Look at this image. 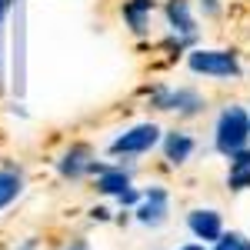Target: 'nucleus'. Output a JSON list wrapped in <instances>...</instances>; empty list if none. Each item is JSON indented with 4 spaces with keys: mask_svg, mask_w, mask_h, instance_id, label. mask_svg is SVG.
Masks as SVG:
<instances>
[{
    "mask_svg": "<svg viewBox=\"0 0 250 250\" xmlns=\"http://www.w3.org/2000/svg\"><path fill=\"white\" fill-rule=\"evenodd\" d=\"M240 250H250V244H247V240H240Z\"/></svg>",
    "mask_w": 250,
    "mask_h": 250,
    "instance_id": "23",
    "label": "nucleus"
},
{
    "mask_svg": "<svg viewBox=\"0 0 250 250\" xmlns=\"http://www.w3.org/2000/svg\"><path fill=\"white\" fill-rule=\"evenodd\" d=\"M164 14H167V23H170V30L177 37H184V40L197 37V20H193L190 0H167Z\"/></svg>",
    "mask_w": 250,
    "mask_h": 250,
    "instance_id": "8",
    "label": "nucleus"
},
{
    "mask_svg": "<svg viewBox=\"0 0 250 250\" xmlns=\"http://www.w3.org/2000/svg\"><path fill=\"white\" fill-rule=\"evenodd\" d=\"M90 220H100V224H107V220H110V210H107V207H94V210H90Z\"/></svg>",
    "mask_w": 250,
    "mask_h": 250,
    "instance_id": "17",
    "label": "nucleus"
},
{
    "mask_svg": "<svg viewBox=\"0 0 250 250\" xmlns=\"http://www.w3.org/2000/svg\"><path fill=\"white\" fill-rule=\"evenodd\" d=\"M127 187H134V180H130V170H124V167H104L97 173V190L107 197H117Z\"/></svg>",
    "mask_w": 250,
    "mask_h": 250,
    "instance_id": "11",
    "label": "nucleus"
},
{
    "mask_svg": "<svg viewBox=\"0 0 250 250\" xmlns=\"http://www.w3.org/2000/svg\"><path fill=\"white\" fill-rule=\"evenodd\" d=\"M187 227L197 240H204V244H217L220 240V233H224V217L210 207H197V210L187 213Z\"/></svg>",
    "mask_w": 250,
    "mask_h": 250,
    "instance_id": "7",
    "label": "nucleus"
},
{
    "mask_svg": "<svg viewBox=\"0 0 250 250\" xmlns=\"http://www.w3.org/2000/svg\"><path fill=\"white\" fill-rule=\"evenodd\" d=\"M177 250H207V244H184V247H177Z\"/></svg>",
    "mask_w": 250,
    "mask_h": 250,
    "instance_id": "21",
    "label": "nucleus"
},
{
    "mask_svg": "<svg viewBox=\"0 0 250 250\" xmlns=\"http://www.w3.org/2000/svg\"><path fill=\"white\" fill-rule=\"evenodd\" d=\"M17 250H37V240L30 237V240H23V247H17Z\"/></svg>",
    "mask_w": 250,
    "mask_h": 250,
    "instance_id": "22",
    "label": "nucleus"
},
{
    "mask_svg": "<svg viewBox=\"0 0 250 250\" xmlns=\"http://www.w3.org/2000/svg\"><path fill=\"white\" fill-rule=\"evenodd\" d=\"M227 187H230V190H250V167L227 173Z\"/></svg>",
    "mask_w": 250,
    "mask_h": 250,
    "instance_id": "13",
    "label": "nucleus"
},
{
    "mask_svg": "<svg viewBox=\"0 0 250 250\" xmlns=\"http://www.w3.org/2000/svg\"><path fill=\"white\" fill-rule=\"evenodd\" d=\"M7 10H10V0H0V23H3V17H7Z\"/></svg>",
    "mask_w": 250,
    "mask_h": 250,
    "instance_id": "20",
    "label": "nucleus"
},
{
    "mask_svg": "<svg viewBox=\"0 0 250 250\" xmlns=\"http://www.w3.org/2000/svg\"><path fill=\"white\" fill-rule=\"evenodd\" d=\"M23 193V173L17 167H0V210H7Z\"/></svg>",
    "mask_w": 250,
    "mask_h": 250,
    "instance_id": "12",
    "label": "nucleus"
},
{
    "mask_svg": "<svg viewBox=\"0 0 250 250\" xmlns=\"http://www.w3.org/2000/svg\"><path fill=\"white\" fill-rule=\"evenodd\" d=\"M63 250H90V244L80 237V240H70V247H63Z\"/></svg>",
    "mask_w": 250,
    "mask_h": 250,
    "instance_id": "19",
    "label": "nucleus"
},
{
    "mask_svg": "<svg viewBox=\"0 0 250 250\" xmlns=\"http://www.w3.org/2000/svg\"><path fill=\"white\" fill-rule=\"evenodd\" d=\"M130 213H134L137 224H144V227H164L167 213H170V193L164 190L160 184H154V187H147V190L140 193V204Z\"/></svg>",
    "mask_w": 250,
    "mask_h": 250,
    "instance_id": "5",
    "label": "nucleus"
},
{
    "mask_svg": "<svg viewBox=\"0 0 250 250\" xmlns=\"http://www.w3.org/2000/svg\"><path fill=\"white\" fill-rule=\"evenodd\" d=\"M107 164H97L94 154H90V147H83V144H74L70 150H63L57 160V173L63 180H83V177H97V173L104 170Z\"/></svg>",
    "mask_w": 250,
    "mask_h": 250,
    "instance_id": "6",
    "label": "nucleus"
},
{
    "mask_svg": "<svg viewBox=\"0 0 250 250\" xmlns=\"http://www.w3.org/2000/svg\"><path fill=\"white\" fill-rule=\"evenodd\" d=\"M193 150H197V140H193L187 130H170V134H164V157H167V164L180 167V164L190 160Z\"/></svg>",
    "mask_w": 250,
    "mask_h": 250,
    "instance_id": "9",
    "label": "nucleus"
},
{
    "mask_svg": "<svg viewBox=\"0 0 250 250\" xmlns=\"http://www.w3.org/2000/svg\"><path fill=\"white\" fill-rule=\"evenodd\" d=\"M200 7H204V14H217V10H220V3H217V0H200Z\"/></svg>",
    "mask_w": 250,
    "mask_h": 250,
    "instance_id": "18",
    "label": "nucleus"
},
{
    "mask_svg": "<svg viewBox=\"0 0 250 250\" xmlns=\"http://www.w3.org/2000/svg\"><path fill=\"white\" fill-rule=\"evenodd\" d=\"M250 144V114L244 107H224L220 117H217V127H213V147H217V154L230 157L233 150H240V147H247Z\"/></svg>",
    "mask_w": 250,
    "mask_h": 250,
    "instance_id": "1",
    "label": "nucleus"
},
{
    "mask_svg": "<svg viewBox=\"0 0 250 250\" xmlns=\"http://www.w3.org/2000/svg\"><path fill=\"white\" fill-rule=\"evenodd\" d=\"M227 160H230V170H244V167H250V147H240V150H233Z\"/></svg>",
    "mask_w": 250,
    "mask_h": 250,
    "instance_id": "15",
    "label": "nucleus"
},
{
    "mask_svg": "<svg viewBox=\"0 0 250 250\" xmlns=\"http://www.w3.org/2000/svg\"><path fill=\"white\" fill-rule=\"evenodd\" d=\"M117 204H120L124 210H134L137 204H140V190H137V187H127L124 193H117Z\"/></svg>",
    "mask_w": 250,
    "mask_h": 250,
    "instance_id": "14",
    "label": "nucleus"
},
{
    "mask_svg": "<svg viewBox=\"0 0 250 250\" xmlns=\"http://www.w3.org/2000/svg\"><path fill=\"white\" fill-rule=\"evenodd\" d=\"M150 97V107L157 110H173V114L180 117H197L204 110V97L197 94V90H170V87H154V90H147Z\"/></svg>",
    "mask_w": 250,
    "mask_h": 250,
    "instance_id": "3",
    "label": "nucleus"
},
{
    "mask_svg": "<svg viewBox=\"0 0 250 250\" xmlns=\"http://www.w3.org/2000/svg\"><path fill=\"white\" fill-rule=\"evenodd\" d=\"M157 144H160V127L157 124H137V127L124 130L110 144V154L114 157H140L147 150H154Z\"/></svg>",
    "mask_w": 250,
    "mask_h": 250,
    "instance_id": "4",
    "label": "nucleus"
},
{
    "mask_svg": "<svg viewBox=\"0 0 250 250\" xmlns=\"http://www.w3.org/2000/svg\"><path fill=\"white\" fill-rule=\"evenodd\" d=\"M240 233H220V240L213 244V250H240Z\"/></svg>",
    "mask_w": 250,
    "mask_h": 250,
    "instance_id": "16",
    "label": "nucleus"
},
{
    "mask_svg": "<svg viewBox=\"0 0 250 250\" xmlns=\"http://www.w3.org/2000/svg\"><path fill=\"white\" fill-rule=\"evenodd\" d=\"M187 67H190L193 74H204V77H240L244 74V67H240V60L233 50H190V57H187Z\"/></svg>",
    "mask_w": 250,
    "mask_h": 250,
    "instance_id": "2",
    "label": "nucleus"
},
{
    "mask_svg": "<svg viewBox=\"0 0 250 250\" xmlns=\"http://www.w3.org/2000/svg\"><path fill=\"white\" fill-rule=\"evenodd\" d=\"M124 23L130 27V34L144 37L150 27V14H154V0H124Z\"/></svg>",
    "mask_w": 250,
    "mask_h": 250,
    "instance_id": "10",
    "label": "nucleus"
}]
</instances>
